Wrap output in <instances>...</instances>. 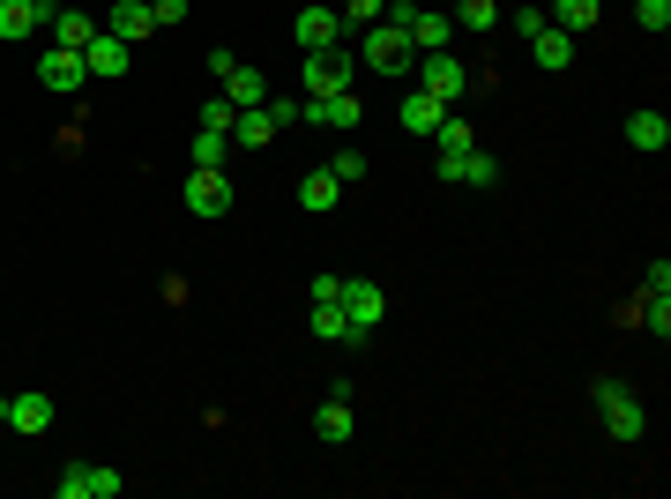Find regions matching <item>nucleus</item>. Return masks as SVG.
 I'll use <instances>...</instances> for the list:
<instances>
[{
	"instance_id": "nucleus-15",
	"label": "nucleus",
	"mask_w": 671,
	"mask_h": 499,
	"mask_svg": "<svg viewBox=\"0 0 671 499\" xmlns=\"http://www.w3.org/2000/svg\"><path fill=\"white\" fill-rule=\"evenodd\" d=\"M664 142H671V120H664V112H657V104H649V112H626V150H664Z\"/></svg>"
},
{
	"instance_id": "nucleus-21",
	"label": "nucleus",
	"mask_w": 671,
	"mask_h": 499,
	"mask_svg": "<svg viewBox=\"0 0 671 499\" xmlns=\"http://www.w3.org/2000/svg\"><path fill=\"white\" fill-rule=\"evenodd\" d=\"M314 336H322V343H358V336H351L344 299H314Z\"/></svg>"
},
{
	"instance_id": "nucleus-37",
	"label": "nucleus",
	"mask_w": 671,
	"mask_h": 499,
	"mask_svg": "<svg viewBox=\"0 0 671 499\" xmlns=\"http://www.w3.org/2000/svg\"><path fill=\"white\" fill-rule=\"evenodd\" d=\"M0 425H8V396H0Z\"/></svg>"
},
{
	"instance_id": "nucleus-20",
	"label": "nucleus",
	"mask_w": 671,
	"mask_h": 499,
	"mask_svg": "<svg viewBox=\"0 0 671 499\" xmlns=\"http://www.w3.org/2000/svg\"><path fill=\"white\" fill-rule=\"evenodd\" d=\"M545 16H552L560 30H568V38H582V30H596V16H604V0H552Z\"/></svg>"
},
{
	"instance_id": "nucleus-25",
	"label": "nucleus",
	"mask_w": 671,
	"mask_h": 499,
	"mask_svg": "<svg viewBox=\"0 0 671 499\" xmlns=\"http://www.w3.org/2000/svg\"><path fill=\"white\" fill-rule=\"evenodd\" d=\"M351 425H358L351 418V396H328L322 410H314V432H322V440H351Z\"/></svg>"
},
{
	"instance_id": "nucleus-6",
	"label": "nucleus",
	"mask_w": 671,
	"mask_h": 499,
	"mask_svg": "<svg viewBox=\"0 0 671 499\" xmlns=\"http://www.w3.org/2000/svg\"><path fill=\"white\" fill-rule=\"evenodd\" d=\"M336 90H351V52L344 46L306 52V104H314V98H336Z\"/></svg>"
},
{
	"instance_id": "nucleus-10",
	"label": "nucleus",
	"mask_w": 671,
	"mask_h": 499,
	"mask_svg": "<svg viewBox=\"0 0 671 499\" xmlns=\"http://www.w3.org/2000/svg\"><path fill=\"white\" fill-rule=\"evenodd\" d=\"M344 46V16L336 8H298V52H328Z\"/></svg>"
},
{
	"instance_id": "nucleus-29",
	"label": "nucleus",
	"mask_w": 671,
	"mask_h": 499,
	"mask_svg": "<svg viewBox=\"0 0 671 499\" xmlns=\"http://www.w3.org/2000/svg\"><path fill=\"white\" fill-rule=\"evenodd\" d=\"M455 179H471V187H493V179H500L493 150H471V157H463V164H455Z\"/></svg>"
},
{
	"instance_id": "nucleus-2",
	"label": "nucleus",
	"mask_w": 671,
	"mask_h": 499,
	"mask_svg": "<svg viewBox=\"0 0 671 499\" xmlns=\"http://www.w3.org/2000/svg\"><path fill=\"white\" fill-rule=\"evenodd\" d=\"M411 68H418V90H425V98H441V104H455V98H463V90L477 82L471 68L455 60V52H418Z\"/></svg>"
},
{
	"instance_id": "nucleus-11",
	"label": "nucleus",
	"mask_w": 671,
	"mask_h": 499,
	"mask_svg": "<svg viewBox=\"0 0 671 499\" xmlns=\"http://www.w3.org/2000/svg\"><path fill=\"white\" fill-rule=\"evenodd\" d=\"M127 52H135V46H127V38H112V30H98V38L82 46V68H90V76H105V82H112V76H127Z\"/></svg>"
},
{
	"instance_id": "nucleus-17",
	"label": "nucleus",
	"mask_w": 671,
	"mask_h": 499,
	"mask_svg": "<svg viewBox=\"0 0 671 499\" xmlns=\"http://www.w3.org/2000/svg\"><path fill=\"white\" fill-rule=\"evenodd\" d=\"M8 425H16V432H46V425H52V396H46V388L8 396Z\"/></svg>"
},
{
	"instance_id": "nucleus-26",
	"label": "nucleus",
	"mask_w": 671,
	"mask_h": 499,
	"mask_svg": "<svg viewBox=\"0 0 671 499\" xmlns=\"http://www.w3.org/2000/svg\"><path fill=\"white\" fill-rule=\"evenodd\" d=\"M98 30H105V23H90L82 8H60V23H52V46H75V52H82L90 38H98Z\"/></svg>"
},
{
	"instance_id": "nucleus-14",
	"label": "nucleus",
	"mask_w": 671,
	"mask_h": 499,
	"mask_svg": "<svg viewBox=\"0 0 671 499\" xmlns=\"http://www.w3.org/2000/svg\"><path fill=\"white\" fill-rule=\"evenodd\" d=\"M306 120H314V127H358V120H366V104H358V90H336V98L306 104Z\"/></svg>"
},
{
	"instance_id": "nucleus-16",
	"label": "nucleus",
	"mask_w": 671,
	"mask_h": 499,
	"mask_svg": "<svg viewBox=\"0 0 671 499\" xmlns=\"http://www.w3.org/2000/svg\"><path fill=\"white\" fill-rule=\"evenodd\" d=\"M105 30H112V38H127V46H142V38H157V16H149V0H120Z\"/></svg>"
},
{
	"instance_id": "nucleus-12",
	"label": "nucleus",
	"mask_w": 671,
	"mask_h": 499,
	"mask_svg": "<svg viewBox=\"0 0 671 499\" xmlns=\"http://www.w3.org/2000/svg\"><path fill=\"white\" fill-rule=\"evenodd\" d=\"M403 38H411V52H447V38H455V16H441V8H418Z\"/></svg>"
},
{
	"instance_id": "nucleus-5",
	"label": "nucleus",
	"mask_w": 671,
	"mask_h": 499,
	"mask_svg": "<svg viewBox=\"0 0 671 499\" xmlns=\"http://www.w3.org/2000/svg\"><path fill=\"white\" fill-rule=\"evenodd\" d=\"M358 52H366L381 76H403V68L418 60V52H411V38H403L396 23H366V30H358Z\"/></svg>"
},
{
	"instance_id": "nucleus-19",
	"label": "nucleus",
	"mask_w": 671,
	"mask_h": 499,
	"mask_svg": "<svg viewBox=\"0 0 671 499\" xmlns=\"http://www.w3.org/2000/svg\"><path fill=\"white\" fill-rule=\"evenodd\" d=\"M530 46H537V68H552V76H560V68H574V38H568L560 23L530 30Z\"/></svg>"
},
{
	"instance_id": "nucleus-24",
	"label": "nucleus",
	"mask_w": 671,
	"mask_h": 499,
	"mask_svg": "<svg viewBox=\"0 0 671 499\" xmlns=\"http://www.w3.org/2000/svg\"><path fill=\"white\" fill-rule=\"evenodd\" d=\"M30 30H46L38 8H30V0H0V46H16V38H30Z\"/></svg>"
},
{
	"instance_id": "nucleus-32",
	"label": "nucleus",
	"mask_w": 671,
	"mask_h": 499,
	"mask_svg": "<svg viewBox=\"0 0 671 499\" xmlns=\"http://www.w3.org/2000/svg\"><path fill=\"white\" fill-rule=\"evenodd\" d=\"M634 313H642V321L657 328V336L671 328V299H664V291H642V306H634Z\"/></svg>"
},
{
	"instance_id": "nucleus-4",
	"label": "nucleus",
	"mask_w": 671,
	"mask_h": 499,
	"mask_svg": "<svg viewBox=\"0 0 671 499\" xmlns=\"http://www.w3.org/2000/svg\"><path fill=\"white\" fill-rule=\"evenodd\" d=\"M179 201H187V217H231V172L224 164H195Z\"/></svg>"
},
{
	"instance_id": "nucleus-23",
	"label": "nucleus",
	"mask_w": 671,
	"mask_h": 499,
	"mask_svg": "<svg viewBox=\"0 0 671 499\" xmlns=\"http://www.w3.org/2000/svg\"><path fill=\"white\" fill-rule=\"evenodd\" d=\"M269 134H276L269 104H247V112H239V120H231V142H239V150H262V142H269Z\"/></svg>"
},
{
	"instance_id": "nucleus-9",
	"label": "nucleus",
	"mask_w": 671,
	"mask_h": 499,
	"mask_svg": "<svg viewBox=\"0 0 671 499\" xmlns=\"http://www.w3.org/2000/svg\"><path fill=\"white\" fill-rule=\"evenodd\" d=\"M433 150H441V157H433V164H441V179H455V164H463V157L477 150V127H471V120H455V112H447V120L433 127Z\"/></svg>"
},
{
	"instance_id": "nucleus-1",
	"label": "nucleus",
	"mask_w": 671,
	"mask_h": 499,
	"mask_svg": "<svg viewBox=\"0 0 671 499\" xmlns=\"http://www.w3.org/2000/svg\"><path fill=\"white\" fill-rule=\"evenodd\" d=\"M590 402H596V418H604V432H612V440H642V432H649V402L634 396L626 380H596Z\"/></svg>"
},
{
	"instance_id": "nucleus-18",
	"label": "nucleus",
	"mask_w": 671,
	"mask_h": 499,
	"mask_svg": "<svg viewBox=\"0 0 671 499\" xmlns=\"http://www.w3.org/2000/svg\"><path fill=\"white\" fill-rule=\"evenodd\" d=\"M336 194H344V179H336V172H306V179H298V209H306V217H328Z\"/></svg>"
},
{
	"instance_id": "nucleus-3",
	"label": "nucleus",
	"mask_w": 671,
	"mask_h": 499,
	"mask_svg": "<svg viewBox=\"0 0 671 499\" xmlns=\"http://www.w3.org/2000/svg\"><path fill=\"white\" fill-rule=\"evenodd\" d=\"M336 299H344L351 336H358V343H366L373 328L388 321V291H381V283H366V276H344V291H336Z\"/></svg>"
},
{
	"instance_id": "nucleus-30",
	"label": "nucleus",
	"mask_w": 671,
	"mask_h": 499,
	"mask_svg": "<svg viewBox=\"0 0 671 499\" xmlns=\"http://www.w3.org/2000/svg\"><path fill=\"white\" fill-rule=\"evenodd\" d=\"M634 23H642L649 38H664L671 30V0H634Z\"/></svg>"
},
{
	"instance_id": "nucleus-28",
	"label": "nucleus",
	"mask_w": 671,
	"mask_h": 499,
	"mask_svg": "<svg viewBox=\"0 0 671 499\" xmlns=\"http://www.w3.org/2000/svg\"><path fill=\"white\" fill-rule=\"evenodd\" d=\"M231 157V134H217V127H195V164H224Z\"/></svg>"
},
{
	"instance_id": "nucleus-33",
	"label": "nucleus",
	"mask_w": 671,
	"mask_h": 499,
	"mask_svg": "<svg viewBox=\"0 0 671 499\" xmlns=\"http://www.w3.org/2000/svg\"><path fill=\"white\" fill-rule=\"evenodd\" d=\"M381 8H388V0H344V23L366 30V23H381Z\"/></svg>"
},
{
	"instance_id": "nucleus-22",
	"label": "nucleus",
	"mask_w": 671,
	"mask_h": 499,
	"mask_svg": "<svg viewBox=\"0 0 671 499\" xmlns=\"http://www.w3.org/2000/svg\"><path fill=\"white\" fill-rule=\"evenodd\" d=\"M403 127H411V134H433V127L447 120V104L441 98H425V90H411V98H403V112H396Z\"/></svg>"
},
{
	"instance_id": "nucleus-27",
	"label": "nucleus",
	"mask_w": 671,
	"mask_h": 499,
	"mask_svg": "<svg viewBox=\"0 0 671 499\" xmlns=\"http://www.w3.org/2000/svg\"><path fill=\"white\" fill-rule=\"evenodd\" d=\"M447 16H455V30H493V23H500V8H493V0H455Z\"/></svg>"
},
{
	"instance_id": "nucleus-35",
	"label": "nucleus",
	"mask_w": 671,
	"mask_h": 499,
	"mask_svg": "<svg viewBox=\"0 0 671 499\" xmlns=\"http://www.w3.org/2000/svg\"><path fill=\"white\" fill-rule=\"evenodd\" d=\"M269 120L276 127H298V120H306V104H298V98H269Z\"/></svg>"
},
{
	"instance_id": "nucleus-31",
	"label": "nucleus",
	"mask_w": 671,
	"mask_h": 499,
	"mask_svg": "<svg viewBox=\"0 0 671 499\" xmlns=\"http://www.w3.org/2000/svg\"><path fill=\"white\" fill-rule=\"evenodd\" d=\"M231 120H239V104L224 98V90H217L209 104H201V127H217V134H231Z\"/></svg>"
},
{
	"instance_id": "nucleus-8",
	"label": "nucleus",
	"mask_w": 671,
	"mask_h": 499,
	"mask_svg": "<svg viewBox=\"0 0 671 499\" xmlns=\"http://www.w3.org/2000/svg\"><path fill=\"white\" fill-rule=\"evenodd\" d=\"M60 499H120V470H105V462H68V470H60Z\"/></svg>"
},
{
	"instance_id": "nucleus-36",
	"label": "nucleus",
	"mask_w": 671,
	"mask_h": 499,
	"mask_svg": "<svg viewBox=\"0 0 671 499\" xmlns=\"http://www.w3.org/2000/svg\"><path fill=\"white\" fill-rule=\"evenodd\" d=\"M328 172H336V179H366V157H358V150H344L336 164H328Z\"/></svg>"
},
{
	"instance_id": "nucleus-7",
	"label": "nucleus",
	"mask_w": 671,
	"mask_h": 499,
	"mask_svg": "<svg viewBox=\"0 0 671 499\" xmlns=\"http://www.w3.org/2000/svg\"><path fill=\"white\" fill-rule=\"evenodd\" d=\"M38 82L60 90V98H75V90L90 82V68H82V52H75V46H46V52H38Z\"/></svg>"
},
{
	"instance_id": "nucleus-13",
	"label": "nucleus",
	"mask_w": 671,
	"mask_h": 499,
	"mask_svg": "<svg viewBox=\"0 0 671 499\" xmlns=\"http://www.w3.org/2000/svg\"><path fill=\"white\" fill-rule=\"evenodd\" d=\"M217 90H224V98H231V104H239V112H247V104H269V82L254 76L247 60H231V68H224V76H217Z\"/></svg>"
},
{
	"instance_id": "nucleus-34",
	"label": "nucleus",
	"mask_w": 671,
	"mask_h": 499,
	"mask_svg": "<svg viewBox=\"0 0 671 499\" xmlns=\"http://www.w3.org/2000/svg\"><path fill=\"white\" fill-rule=\"evenodd\" d=\"M149 16H157V30H172L187 23V0H149Z\"/></svg>"
}]
</instances>
